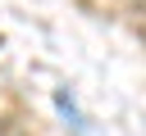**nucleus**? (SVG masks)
Listing matches in <instances>:
<instances>
[{
	"instance_id": "1",
	"label": "nucleus",
	"mask_w": 146,
	"mask_h": 136,
	"mask_svg": "<svg viewBox=\"0 0 146 136\" xmlns=\"http://www.w3.org/2000/svg\"><path fill=\"white\" fill-rule=\"evenodd\" d=\"M0 136H5V127H0Z\"/></svg>"
}]
</instances>
